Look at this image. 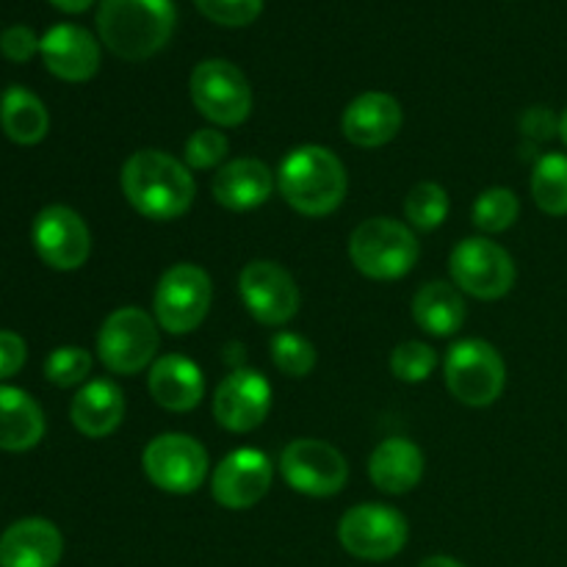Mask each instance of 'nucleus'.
<instances>
[{
	"label": "nucleus",
	"mask_w": 567,
	"mask_h": 567,
	"mask_svg": "<svg viewBox=\"0 0 567 567\" xmlns=\"http://www.w3.org/2000/svg\"><path fill=\"white\" fill-rule=\"evenodd\" d=\"M39 42L42 39L31 31L28 25H11L0 33V53L14 64H25L39 53Z\"/></svg>",
	"instance_id": "nucleus-35"
},
{
	"label": "nucleus",
	"mask_w": 567,
	"mask_h": 567,
	"mask_svg": "<svg viewBox=\"0 0 567 567\" xmlns=\"http://www.w3.org/2000/svg\"><path fill=\"white\" fill-rule=\"evenodd\" d=\"M33 249L55 271L81 269L92 252V233L81 214L66 205H48L33 219Z\"/></svg>",
	"instance_id": "nucleus-14"
},
{
	"label": "nucleus",
	"mask_w": 567,
	"mask_h": 567,
	"mask_svg": "<svg viewBox=\"0 0 567 567\" xmlns=\"http://www.w3.org/2000/svg\"><path fill=\"white\" fill-rule=\"evenodd\" d=\"M158 321L142 308H120L103 321L97 332V358L111 374L133 377L155 363Z\"/></svg>",
	"instance_id": "nucleus-7"
},
{
	"label": "nucleus",
	"mask_w": 567,
	"mask_h": 567,
	"mask_svg": "<svg viewBox=\"0 0 567 567\" xmlns=\"http://www.w3.org/2000/svg\"><path fill=\"white\" fill-rule=\"evenodd\" d=\"M210 22L225 28L252 25L264 11V0H194Z\"/></svg>",
	"instance_id": "nucleus-34"
},
{
	"label": "nucleus",
	"mask_w": 567,
	"mask_h": 567,
	"mask_svg": "<svg viewBox=\"0 0 567 567\" xmlns=\"http://www.w3.org/2000/svg\"><path fill=\"white\" fill-rule=\"evenodd\" d=\"M150 396L169 413H192L205 396V377L194 360L183 354H164L150 365Z\"/></svg>",
	"instance_id": "nucleus-20"
},
{
	"label": "nucleus",
	"mask_w": 567,
	"mask_h": 567,
	"mask_svg": "<svg viewBox=\"0 0 567 567\" xmlns=\"http://www.w3.org/2000/svg\"><path fill=\"white\" fill-rule=\"evenodd\" d=\"M275 186V175H271L264 161L236 158L216 172L210 192H214V199L221 208L244 214V210H255L269 203Z\"/></svg>",
	"instance_id": "nucleus-21"
},
{
	"label": "nucleus",
	"mask_w": 567,
	"mask_h": 567,
	"mask_svg": "<svg viewBox=\"0 0 567 567\" xmlns=\"http://www.w3.org/2000/svg\"><path fill=\"white\" fill-rule=\"evenodd\" d=\"M410 526L399 509L388 504H358L343 513L338 540L343 551L365 563H385L408 546Z\"/></svg>",
	"instance_id": "nucleus-10"
},
{
	"label": "nucleus",
	"mask_w": 567,
	"mask_h": 567,
	"mask_svg": "<svg viewBox=\"0 0 567 567\" xmlns=\"http://www.w3.org/2000/svg\"><path fill=\"white\" fill-rule=\"evenodd\" d=\"M369 476L382 493H410L424 476V452L408 437H388L371 452Z\"/></svg>",
	"instance_id": "nucleus-23"
},
{
	"label": "nucleus",
	"mask_w": 567,
	"mask_h": 567,
	"mask_svg": "<svg viewBox=\"0 0 567 567\" xmlns=\"http://www.w3.org/2000/svg\"><path fill=\"white\" fill-rule=\"evenodd\" d=\"M92 371V354L81 347H59L44 360V377L59 388L81 385Z\"/></svg>",
	"instance_id": "nucleus-32"
},
{
	"label": "nucleus",
	"mask_w": 567,
	"mask_h": 567,
	"mask_svg": "<svg viewBox=\"0 0 567 567\" xmlns=\"http://www.w3.org/2000/svg\"><path fill=\"white\" fill-rule=\"evenodd\" d=\"M64 554L59 526L44 518H22L0 537V567H55Z\"/></svg>",
	"instance_id": "nucleus-19"
},
{
	"label": "nucleus",
	"mask_w": 567,
	"mask_h": 567,
	"mask_svg": "<svg viewBox=\"0 0 567 567\" xmlns=\"http://www.w3.org/2000/svg\"><path fill=\"white\" fill-rule=\"evenodd\" d=\"M520 133H524L529 142L543 144L548 142V138L559 136V120L554 116L551 109H546V105H532V109H526L524 114H520Z\"/></svg>",
	"instance_id": "nucleus-36"
},
{
	"label": "nucleus",
	"mask_w": 567,
	"mask_h": 567,
	"mask_svg": "<svg viewBox=\"0 0 567 567\" xmlns=\"http://www.w3.org/2000/svg\"><path fill=\"white\" fill-rule=\"evenodd\" d=\"M188 94L194 109L219 127H238L252 114V89L233 61H199L188 78Z\"/></svg>",
	"instance_id": "nucleus-8"
},
{
	"label": "nucleus",
	"mask_w": 567,
	"mask_h": 567,
	"mask_svg": "<svg viewBox=\"0 0 567 567\" xmlns=\"http://www.w3.org/2000/svg\"><path fill=\"white\" fill-rule=\"evenodd\" d=\"M70 419L81 435L100 441L120 430L125 419V393L111 380H92L75 393Z\"/></svg>",
	"instance_id": "nucleus-22"
},
{
	"label": "nucleus",
	"mask_w": 567,
	"mask_h": 567,
	"mask_svg": "<svg viewBox=\"0 0 567 567\" xmlns=\"http://www.w3.org/2000/svg\"><path fill=\"white\" fill-rule=\"evenodd\" d=\"M559 138H563V144L567 147V109H565V114L559 116Z\"/></svg>",
	"instance_id": "nucleus-40"
},
{
	"label": "nucleus",
	"mask_w": 567,
	"mask_h": 567,
	"mask_svg": "<svg viewBox=\"0 0 567 567\" xmlns=\"http://www.w3.org/2000/svg\"><path fill=\"white\" fill-rule=\"evenodd\" d=\"M532 199L548 216H567V155L546 153L532 169Z\"/></svg>",
	"instance_id": "nucleus-27"
},
{
	"label": "nucleus",
	"mask_w": 567,
	"mask_h": 567,
	"mask_svg": "<svg viewBox=\"0 0 567 567\" xmlns=\"http://www.w3.org/2000/svg\"><path fill=\"white\" fill-rule=\"evenodd\" d=\"M402 120V105L393 94L365 92L347 105L341 116V131L354 147L374 150L399 136Z\"/></svg>",
	"instance_id": "nucleus-18"
},
{
	"label": "nucleus",
	"mask_w": 567,
	"mask_h": 567,
	"mask_svg": "<svg viewBox=\"0 0 567 567\" xmlns=\"http://www.w3.org/2000/svg\"><path fill=\"white\" fill-rule=\"evenodd\" d=\"M44 437V413L25 391L0 385V449L28 452Z\"/></svg>",
	"instance_id": "nucleus-24"
},
{
	"label": "nucleus",
	"mask_w": 567,
	"mask_h": 567,
	"mask_svg": "<svg viewBox=\"0 0 567 567\" xmlns=\"http://www.w3.org/2000/svg\"><path fill=\"white\" fill-rule=\"evenodd\" d=\"M120 183L127 205L153 221L181 219L197 197L192 169L164 150L133 153L122 166Z\"/></svg>",
	"instance_id": "nucleus-1"
},
{
	"label": "nucleus",
	"mask_w": 567,
	"mask_h": 567,
	"mask_svg": "<svg viewBox=\"0 0 567 567\" xmlns=\"http://www.w3.org/2000/svg\"><path fill=\"white\" fill-rule=\"evenodd\" d=\"M446 388L468 408H491L507 385V365L498 349L482 338H465L449 349L443 360Z\"/></svg>",
	"instance_id": "nucleus-5"
},
{
	"label": "nucleus",
	"mask_w": 567,
	"mask_h": 567,
	"mask_svg": "<svg viewBox=\"0 0 567 567\" xmlns=\"http://www.w3.org/2000/svg\"><path fill=\"white\" fill-rule=\"evenodd\" d=\"M0 127L14 144H39L50 131L42 100L22 86H9L0 97Z\"/></svg>",
	"instance_id": "nucleus-26"
},
{
	"label": "nucleus",
	"mask_w": 567,
	"mask_h": 567,
	"mask_svg": "<svg viewBox=\"0 0 567 567\" xmlns=\"http://www.w3.org/2000/svg\"><path fill=\"white\" fill-rule=\"evenodd\" d=\"M177 11L172 0H100V42L122 61H147L169 44Z\"/></svg>",
	"instance_id": "nucleus-2"
},
{
	"label": "nucleus",
	"mask_w": 567,
	"mask_h": 567,
	"mask_svg": "<svg viewBox=\"0 0 567 567\" xmlns=\"http://www.w3.org/2000/svg\"><path fill=\"white\" fill-rule=\"evenodd\" d=\"M238 293L255 321L266 327H282L299 313V288L291 271L275 260H252L238 275Z\"/></svg>",
	"instance_id": "nucleus-13"
},
{
	"label": "nucleus",
	"mask_w": 567,
	"mask_h": 567,
	"mask_svg": "<svg viewBox=\"0 0 567 567\" xmlns=\"http://www.w3.org/2000/svg\"><path fill=\"white\" fill-rule=\"evenodd\" d=\"M437 369V352L430 343L421 341H404L399 343L391 352V374L396 380L410 382V385H419L426 382Z\"/></svg>",
	"instance_id": "nucleus-30"
},
{
	"label": "nucleus",
	"mask_w": 567,
	"mask_h": 567,
	"mask_svg": "<svg viewBox=\"0 0 567 567\" xmlns=\"http://www.w3.org/2000/svg\"><path fill=\"white\" fill-rule=\"evenodd\" d=\"M413 319L430 336H454L465 324L463 291L449 282H426L413 297Z\"/></svg>",
	"instance_id": "nucleus-25"
},
{
	"label": "nucleus",
	"mask_w": 567,
	"mask_h": 567,
	"mask_svg": "<svg viewBox=\"0 0 567 567\" xmlns=\"http://www.w3.org/2000/svg\"><path fill=\"white\" fill-rule=\"evenodd\" d=\"M277 188L297 214L321 219L341 208L347 197V169L332 150L321 144H302L282 158L277 169Z\"/></svg>",
	"instance_id": "nucleus-3"
},
{
	"label": "nucleus",
	"mask_w": 567,
	"mask_h": 567,
	"mask_svg": "<svg viewBox=\"0 0 567 567\" xmlns=\"http://www.w3.org/2000/svg\"><path fill=\"white\" fill-rule=\"evenodd\" d=\"M474 225L480 227L482 233H504L518 221L520 216V199L515 197V192L509 188H487L476 197L474 203Z\"/></svg>",
	"instance_id": "nucleus-29"
},
{
	"label": "nucleus",
	"mask_w": 567,
	"mask_h": 567,
	"mask_svg": "<svg viewBox=\"0 0 567 567\" xmlns=\"http://www.w3.org/2000/svg\"><path fill=\"white\" fill-rule=\"evenodd\" d=\"M275 468L258 449H236L210 476V493L225 509H249L269 493Z\"/></svg>",
	"instance_id": "nucleus-16"
},
{
	"label": "nucleus",
	"mask_w": 567,
	"mask_h": 567,
	"mask_svg": "<svg viewBox=\"0 0 567 567\" xmlns=\"http://www.w3.org/2000/svg\"><path fill=\"white\" fill-rule=\"evenodd\" d=\"M144 476L158 491L172 496H188L199 491L208 476V452L203 443L183 432H166L153 437L142 454Z\"/></svg>",
	"instance_id": "nucleus-9"
},
{
	"label": "nucleus",
	"mask_w": 567,
	"mask_h": 567,
	"mask_svg": "<svg viewBox=\"0 0 567 567\" xmlns=\"http://www.w3.org/2000/svg\"><path fill=\"white\" fill-rule=\"evenodd\" d=\"M214 282L197 264H175L161 275L153 297L155 321L169 336H188L208 316Z\"/></svg>",
	"instance_id": "nucleus-6"
},
{
	"label": "nucleus",
	"mask_w": 567,
	"mask_h": 567,
	"mask_svg": "<svg viewBox=\"0 0 567 567\" xmlns=\"http://www.w3.org/2000/svg\"><path fill=\"white\" fill-rule=\"evenodd\" d=\"M50 3H53L55 9L66 11V14H81V11H86L94 0H50Z\"/></svg>",
	"instance_id": "nucleus-38"
},
{
	"label": "nucleus",
	"mask_w": 567,
	"mask_h": 567,
	"mask_svg": "<svg viewBox=\"0 0 567 567\" xmlns=\"http://www.w3.org/2000/svg\"><path fill=\"white\" fill-rule=\"evenodd\" d=\"M271 360H275L277 371L299 380L316 369V347L297 332H277L271 338Z\"/></svg>",
	"instance_id": "nucleus-31"
},
{
	"label": "nucleus",
	"mask_w": 567,
	"mask_h": 567,
	"mask_svg": "<svg viewBox=\"0 0 567 567\" xmlns=\"http://www.w3.org/2000/svg\"><path fill=\"white\" fill-rule=\"evenodd\" d=\"M39 53L50 75L66 83H86L100 70V42L72 22L50 28L39 42Z\"/></svg>",
	"instance_id": "nucleus-17"
},
{
	"label": "nucleus",
	"mask_w": 567,
	"mask_h": 567,
	"mask_svg": "<svg viewBox=\"0 0 567 567\" xmlns=\"http://www.w3.org/2000/svg\"><path fill=\"white\" fill-rule=\"evenodd\" d=\"M419 255L421 247L413 227L391 216L360 221L349 236V258L369 280H402L419 264Z\"/></svg>",
	"instance_id": "nucleus-4"
},
{
	"label": "nucleus",
	"mask_w": 567,
	"mask_h": 567,
	"mask_svg": "<svg viewBox=\"0 0 567 567\" xmlns=\"http://www.w3.org/2000/svg\"><path fill=\"white\" fill-rule=\"evenodd\" d=\"M227 150V136L216 127H203V131H194L186 142V166L188 169H214L225 161Z\"/></svg>",
	"instance_id": "nucleus-33"
},
{
	"label": "nucleus",
	"mask_w": 567,
	"mask_h": 567,
	"mask_svg": "<svg viewBox=\"0 0 567 567\" xmlns=\"http://www.w3.org/2000/svg\"><path fill=\"white\" fill-rule=\"evenodd\" d=\"M404 216H408L410 227L421 233H432L446 221L449 216V194L446 188L437 183L424 181L419 186L410 188L408 199H404Z\"/></svg>",
	"instance_id": "nucleus-28"
},
{
	"label": "nucleus",
	"mask_w": 567,
	"mask_h": 567,
	"mask_svg": "<svg viewBox=\"0 0 567 567\" xmlns=\"http://www.w3.org/2000/svg\"><path fill=\"white\" fill-rule=\"evenodd\" d=\"M280 474L288 487L310 498H330L343 491L349 463L336 446L316 437H297L280 454Z\"/></svg>",
	"instance_id": "nucleus-12"
},
{
	"label": "nucleus",
	"mask_w": 567,
	"mask_h": 567,
	"mask_svg": "<svg viewBox=\"0 0 567 567\" xmlns=\"http://www.w3.org/2000/svg\"><path fill=\"white\" fill-rule=\"evenodd\" d=\"M419 567H465V565L457 563V559H452V557H430V559H424Z\"/></svg>",
	"instance_id": "nucleus-39"
},
{
	"label": "nucleus",
	"mask_w": 567,
	"mask_h": 567,
	"mask_svg": "<svg viewBox=\"0 0 567 567\" xmlns=\"http://www.w3.org/2000/svg\"><path fill=\"white\" fill-rule=\"evenodd\" d=\"M271 410V385L255 369H236L219 382L214 393V419L221 430L244 432L258 430Z\"/></svg>",
	"instance_id": "nucleus-15"
},
{
	"label": "nucleus",
	"mask_w": 567,
	"mask_h": 567,
	"mask_svg": "<svg viewBox=\"0 0 567 567\" xmlns=\"http://www.w3.org/2000/svg\"><path fill=\"white\" fill-rule=\"evenodd\" d=\"M28 347L17 332L0 330V380H9V377L20 374V369L25 365Z\"/></svg>",
	"instance_id": "nucleus-37"
},
{
	"label": "nucleus",
	"mask_w": 567,
	"mask_h": 567,
	"mask_svg": "<svg viewBox=\"0 0 567 567\" xmlns=\"http://www.w3.org/2000/svg\"><path fill=\"white\" fill-rule=\"evenodd\" d=\"M449 271L460 291L474 299H485V302L507 297L518 277L513 255L496 241L480 236L465 238L452 249Z\"/></svg>",
	"instance_id": "nucleus-11"
}]
</instances>
